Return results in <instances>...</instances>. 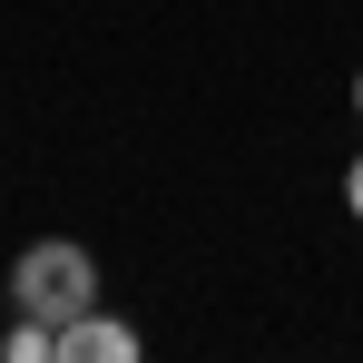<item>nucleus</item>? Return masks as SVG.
Instances as JSON below:
<instances>
[{
    "label": "nucleus",
    "instance_id": "f257e3e1",
    "mask_svg": "<svg viewBox=\"0 0 363 363\" xmlns=\"http://www.w3.org/2000/svg\"><path fill=\"white\" fill-rule=\"evenodd\" d=\"M10 304H20V314H40L50 334L79 324V314L99 304V255H89V245H69V236L20 245V265H10Z\"/></svg>",
    "mask_w": 363,
    "mask_h": 363
},
{
    "label": "nucleus",
    "instance_id": "f03ea898",
    "mask_svg": "<svg viewBox=\"0 0 363 363\" xmlns=\"http://www.w3.org/2000/svg\"><path fill=\"white\" fill-rule=\"evenodd\" d=\"M60 363H138V324H118L108 304H89L79 324H60Z\"/></svg>",
    "mask_w": 363,
    "mask_h": 363
},
{
    "label": "nucleus",
    "instance_id": "7ed1b4c3",
    "mask_svg": "<svg viewBox=\"0 0 363 363\" xmlns=\"http://www.w3.org/2000/svg\"><path fill=\"white\" fill-rule=\"evenodd\" d=\"M344 206L363 216V147H354V167H344Z\"/></svg>",
    "mask_w": 363,
    "mask_h": 363
},
{
    "label": "nucleus",
    "instance_id": "20e7f679",
    "mask_svg": "<svg viewBox=\"0 0 363 363\" xmlns=\"http://www.w3.org/2000/svg\"><path fill=\"white\" fill-rule=\"evenodd\" d=\"M354 118H363V69H354Z\"/></svg>",
    "mask_w": 363,
    "mask_h": 363
}]
</instances>
